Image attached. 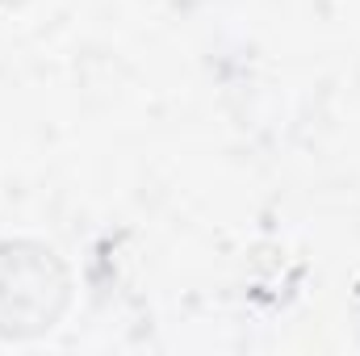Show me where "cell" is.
I'll return each mask as SVG.
<instances>
[{
	"label": "cell",
	"mask_w": 360,
	"mask_h": 356,
	"mask_svg": "<svg viewBox=\"0 0 360 356\" xmlns=\"http://www.w3.org/2000/svg\"><path fill=\"white\" fill-rule=\"evenodd\" d=\"M72 302L68 265L38 239L0 243V340L46 336Z\"/></svg>",
	"instance_id": "6da1fadb"
}]
</instances>
